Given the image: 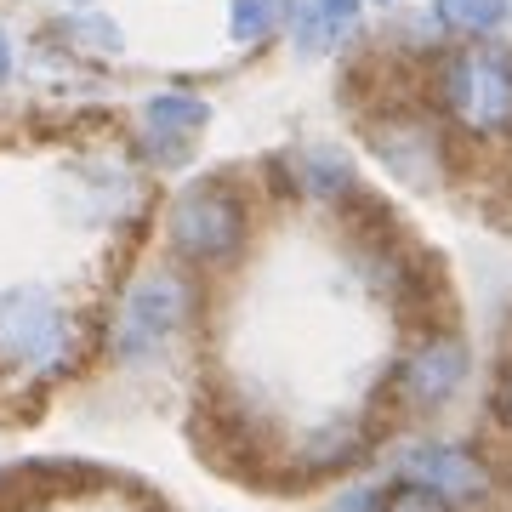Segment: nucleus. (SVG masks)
I'll return each instance as SVG.
<instances>
[{"mask_svg": "<svg viewBox=\"0 0 512 512\" xmlns=\"http://www.w3.org/2000/svg\"><path fill=\"white\" fill-rule=\"evenodd\" d=\"M183 313H188V285L177 274L137 279L126 291V302H120V313H114V330H109L114 359H148L171 330L183 325Z\"/></svg>", "mask_w": 512, "mask_h": 512, "instance_id": "obj_2", "label": "nucleus"}, {"mask_svg": "<svg viewBox=\"0 0 512 512\" xmlns=\"http://www.w3.org/2000/svg\"><path fill=\"white\" fill-rule=\"evenodd\" d=\"M461 382H467V348H461L456 336H444V330L421 336L399 365V399L410 410H439V404H450L461 393Z\"/></svg>", "mask_w": 512, "mask_h": 512, "instance_id": "obj_6", "label": "nucleus"}, {"mask_svg": "<svg viewBox=\"0 0 512 512\" xmlns=\"http://www.w3.org/2000/svg\"><path fill=\"white\" fill-rule=\"evenodd\" d=\"M370 148L387 160V171L393 177H404V183L416 188H433L439 183V137L421 126H376L370 131Z\"/></svg>", "mask_w": 512, "mask_h": 512, "instance_id": "obj_7", "label": "nucleus"}, {"mask_svg": "<svg viewBox=\"0 0 512 512\" xmlns=\"http://www.w3.org/2000/svg\"><path fill=\"white\" fill-rule=\"evenodd\" d=\"M399 484H421V490H433L450 507H478V501H490L495 473L467 444L427 439V444H410L399 456Z\"/></svg>", "mask_w": 512, "mask_h": 512, "instance_id": "obj_4", "label": "nucleus"}, {"mask_svg": "<svg viewBox=\"0 0 512 512\" xmlns=\"http://www.w3.org/2000/svg\"><path fill=\"white\" fill-rule=\"evenodd\" d=\"M12 69V52H6V35H0V74Z\"/></svg>", "mask_w": 512, "mask_h": 512, "instance_id": "obj_14", "label": "nucleus"}, {"mask_svg": "<svg viewBox=\"0 0 512 512\" xmlns=\"http://www.w3.org/2000/svg\"><path fill=\"white\" fill-rule=\"evenodd\" d=\"M507 421H512V376H507Z\"/></svg>", "mask_w": 512, "mask_h": 512, "instance_id": "obj_15", "label": "nucleus"}, {"mask_svg": "<svg viewBox=\"0 0 512 512\" xmlns=\"http://www.w3.org/2000/svg\"><path fill=\"white\" fill-rule=\"evenodd\" d=\"M285 18H291V0H234V6H228V29H234V40L274 35Z\"/></svg>", "mask_w": 512, "mask_h": 512, "instance_id": "obj_11", "label": "nucleus"}, {"mask_svg": "<svg viewBox=\"0 0 512 512\" xmlns=\"http://www.w3.org/2000/svg\"><path fill=\"white\" fill-rule=\"evenodd\" d=\"M382 6H393V0H382Z\"/></svg>", "mask_w": 512, "mask_h": 512, "instance_id": "obj_16", "label": "nucleus"}, {"mask_svg": "<svg viewBox=\"0 0 512 512\" xmlns=\"http://www.w3.org/2000/svg\"><path fill=\"white\" fill-rule=\"evenodd\" d=\"M0 353L29 370H57L69 359V325H63L52 296L12 291L0 302Z\"/></svg>", "mask_w": 512, "mask_h": 512, "instance_id": "obj_5", "label": "nucleus"}, {"mask_svg": "<svg viewBox=\"0 0 512 512\" xmlns=\"http://www.w3.org/2000/svg\"><path fill=\"white\" fill-rule=\"evenodd\" d=\"M200 126H205V103H200V97H160V103L148 109V154L177 160L171 137L188 148V131H200Z\"/></svg>", "mask_w": 512, "mask_h": 512, "instance_id": "obj_9", "label": "nucleus"}, {"mask_svg": "<svg viewBox=\"0 0 512 512\" xmlns=\"http://www.w3.org/2000/svg\"><path fill=\"white\" fill-rule=\"evenodd\" d=\"M359 29V0H302L296 6V46L302 52H330Z\"/></svg>", "mask_w": 512, "mask_h": 512, "instance_id": "obj_8", "label": "nucleus"}, {"mask_svg": "<svg viewBox=\"0 0 512 512\" xmlns=\"http://www.w3.org/2000/svg\"><path fill=\"white\" fill-rule=\"evenodd\" d=\"M382 512H456V507L439 501L433 490H421V484H399V490L382 495Z\"/></svg>", "mask_w": 512, "mask_h": 512, "instance_id": "obj_13", "label": "nucleus"}, {"mask_svg": "<svg viewBox=\"0 0 512 512\" xmlns=\"http://www.w3.org/2000/svg\"><path fill=\"white\" fill-rule=\"evenodd\" d=\"M439 109L467 137H512V52L461 46L439 69Z\"/></svg>", "mask_w": 512, "mask_h": 512, "instance_id": "obj_1", "label": "nucleus"}, {"mask_svg": "<svg viewBox=\"0 0 512 512\" xmlns=\"http://www.w3.org/2000/svg\"><path fill=\"white\" fill-rule=\"evenodd\" d=\"M433 12L450 35H467V40H484L507 23V0H433Z\"/></svg>", "mask_w": 512, "mask_h": 512, "instance_id": "obj_10", "label": "nucleus"}, {"mask_svg": "<svg viewBox=\"0 0 512 512\" xmlns=\"http://www.w3.org/2000/svg\"><path fill=\"white\" fill-rule=\"evenodd\" d=\"M245 239V211L228 188H188L171 205V245L188 262H228Z\"/></svg>", "mask_w": 512, "mask_h": 512, "instance_id": "obj_3", "label": "nucleus"}, {"mask_svg": "<svg viewBox=\"0 0 512 512\" xmlns=\"http://www.w3.org/2000/svg\"><path fill=\"white\" fill-rule=\"evenodd\" d=\"M365 450V439L353 433V427H330V433H319V439L308 444V461L313 467H342L348 456H359Z\"/></svg>", "mask_w": 512, "mask_h": 512, "instance_id": "obj_12", "label": "nucleus"}]
</instances>
